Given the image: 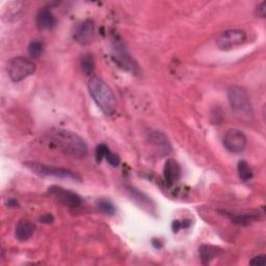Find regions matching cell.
<instances>
[{"instance_id":"cell-1","label":"cell","mask_w":266,"mask_h":266,"mask_svg":"<svg viewBox=\"0 0 266 266\" xmlns=\"http://www.w3.org/2000/svg\"><path fill=\"white\" fill-rule=\"evenodd\" d=\"M50 142L58 148L60 152L73 158H84L88 154V145L86 140L75 132L55 129L49 134Z\"/></svg>"},{"instance_id":"cell-2","label":"cell","mask_w":266,"mask_h":266,"mask_svg":"<svg viewBox=\"0 0 266 266\" xmlns=\"http://www.w3.org/2000/svg\"><path fill=\"white\" fill-rule=\"evenodd\" d=\"M88 88L95 103L106 116H112L117 111L116 96L103 80L93 76L89 80Z\"/></svg>"},{"instance_id":"cell-3","label":"cell","mask_w":266,"mask_h":266,"mask_svg":"<svg viewBox=\"0 0 266 266\" xmlns=\"http://www.w3.org/2000/svg\"><path fill=\"white\" fill-rule=\"evenodd\" d=\"M228 99L233 113L243 122L254 119V109L250 96L243 88L232 86L228 90Z\"/></svg>"},{"instance_id":"cell-4","label":"cell","mask_w":266,"mask_h":266,"mask_svg":"<svg viewBox=\"0 0 266 266\" xmlns=\"http://www.w3.org/2000/svg\"><path fill=\"white\" fill-rule=\"evenodd\" d=\"M24 166L30 170L32 173L36 174L40 177H52V178H59V179H70L74 181H81V178L76 173L61 168H55L52 166H47L44 163H40L36 161H26L24 162Z\"/></svg>"},{"instance_id":"cell-5","label":"cell","mask_w":266,"mask_h":266,"mask_svg":"<svg viewBox=\"0 0 266 266\" xmlns=\"http://www.w3.org/2000/svg\"><path fill=\"white\" fill-rule=\"evenodd\" d=\"M36 65L33 60L17 56L12 58L8 64V74L14 83H20L35 72Z\"/></svg>"},{"instance_id":"cell-6","label":"cell","mask_w":266,"mask_h":266,"mask_svg":"<svg viewBox=\"0 0 266 266\" xmlns=\"http://www.w3.org/2000/svg\"><path fill=\"white\" fill-rule=\"evenodd\" d=\"M248 144V138L245 134L236 128L229 129L223 137V147L230 153H241Z\"/></svg>"},{"instance_id":"cell-7","label":"cell","mask_w":266,"mask_h":266,"mask_svg":"<svg viewBox=\"0 0 266 266\" xmlns=\"http://www.w3.org/2000/svg\"><path fill=\"white\" fill-rule=\"evenodd\" d=\"M247 40V33L241 29H228L220 33L217 39V46L221 50H231Z\"/></svg>"},{"instance_id":"cell-8","label":"cell","mask_w":266,"mask_h":266,"mask_svg":"<svg viewBox=\"0 0 266 266\" xmlns=\"http://www.w3.org/2000/svg\"><path fill=\"white\" fill-rule=\"evenodd\" d=\"M48 194L56 199L59 203L63 204V205L72 208L80 206L81 202H83V200H81V198L77 194L57 185L50 186L48 188Z\"/></svg>"},{"instance_id":"cell-9","label":"cell","mask_w":266,"mask_h":266,"mask_svg":"<svg viewBox=\"0 0 266 266\" xmlns=\"http://www.w3.org/2000/svg\"><path fill=\"white\" fill-rule=\"evenodd\" d=\"M94 34H95V24L92 20L87 19L75 27L73 37L79 44L87 45L93 40Z\"/></svg>"},{"instance_id":"cell-10","label":"cell","mask_w":266,"mask_h":266,"mask_svg":"<svg viewBox=\"0 0 266 266\" xmlns=\"http://www.w3.org/2000/svg\"><path fill=\"white\" fill-rule=\"evenodd\" d=\"M147 138L161 156H167L172 152V145L165 133L151 129L147 133Z\"/></svg>"},{"instance_id":"cell-11","label":"cell","mask_w":266,"mask_h":266,"mask_svg":"<svg viewBox=\"0 0 266 266\" xmlns=\"http://www.w3.org/2000/svg\"><path fill=\"white\" fill-rule=\"evenodd\" d=\"M163 176L168 185H173L181 177V168L179 163L174 159H168L165 168H163Z\"/></svg>"},{"instance_id":"cell-12","label":"cell","mask_w":266,"mask_h":266,"mask_svg":"<svg viewBox=\"0 0 266 266\" xmlns=\"http://www.w3.org/2000/svg\"><path fill=\"white\" fill-rule=\"evenodd\" d=\"M128 195L130 196V198L132 199V201H134L137 205H139L140 207H142L144 209H147L148 211H152V209L155 208L154 206V203L152 202V200L145 195L144 193H141L140 191H138L137 188L133 187V186H127L126 187Z\"/></svg>"},{"instance_id":"cell-13","label":"cell","mask_w":266,"mask_h":266,"mask_svg":"<svg viewBox=\"0 0 266 266\" xmlns=\"http://www.w3.org/2000/svg\"><path fill=\"white\" fill-rule=\"evenodd\" d=\"M57 21L49 9H41L36 15V25L41 29H51L55 27Z\"/></svg>"},{"instance_id":"cell-14","label":"cell","mask_w":266,"mask_h":266,"mask_svg":"<svg viewBox=\"0 0 266 266\" xmlns=\"http://www.w3.org/2000/svg\"><path fill=\"white\" fill-rule=\"evenodd\" d=\"M34 232V224L28 219H21L18 223L15 230V236L20 241L28 240Z\"/></svg>"},{"instance_id":"cell-15","label":"cell","mask_w":266,"mask_h":266,"mask_svg":"<svg viewBox=\"0 0 266 266\" xmlns=\"http://www.w3.org/2000/svg\"><path fill=\"white\" fill-rule=\"evenodd\" d=\"M220 253H221V250L217 247H214V245L203 244L202 247L199 249L200 258L203 264H208L211 260L216 258Z\"/></svg>"},{"instance_id":"cell-16","label":"cell","mask_w":266,"mask_h":266,"mask_svg":"<svg viewBox=\"0 0 266 266\" xmlns=\"http://www.w3.org/2000/svg\"><path fill=\"white\" fill-rule=\"evenodd\" d=\"M237 171H238V175L240 177V179L244 182H247L249 180H251L254 176L252 169L250 168L249 163L244 160H240L238 162V166H237Z\"/></svg>"},{"instance_id":"cell-17","label":"cell","mask_w":266,"mask_h":266,"mask_svg":"<svg viewBox=\"0 0 266 266\" xmlns=\"http://www.w3.org/2000/svg\"><path fill=\"white\" fill-rule=\"evenodd\" d=\"M80 67L87 75H92L95 71V60L92 54H85L80 60Z\"/></svg>"},{"instance_id":"cell-18","label":"cell","mask_w":266,"mask_h":266,"mask_svg":"<svg viewBox=\"0 0 266 266\" xmlns=\"http://www.w3.org/2000/svg\"><path fill=\"white\" fill-rule=\"evenodd\" d=\"M97 208L104 214L107 215H115L116 214V207L113 204L105 199H101L97 201Z\"/></svg>"},{"instance_id":"cell-19","label":"cell","mask_w":266,"mask_h":266,"mask_svg":"<svg viewBox=\"0 0 266 266\" xmlns=\"http://www.w3.org/2000/svg\"><path fill=\"white\" fill-rule=\"evenodd\" d=\"M44 51V45L39 40H34L30 42L28 46V53L32 58H37L43 54Z\"/></svg>"},{"instance_id":"cell-20","label":"cell","mask_w":266,"mask_h":266,"mask_svg":"<svg viewBox=\"0 0 266 266\" xmlns=\"http://www.w3.org/2000/svg\"><path fill=\"white\" fill-rule=\"evenodd\" d=\"M228 215H230L229 217H231L232 220H234L237 224H240V226L241 224H243V226H245V224H249L257 218L256 215L254 214H231L229 213Z\"/></svg>"},{"instance_id":"cell-21","label":"cell","mask_w":266,"mask_h":266,"mask_svg":"<svg viewBox=\"0 0 266 266\" xmlns=\"http://www.w3.org/2000/svg\"><path fill=\"white\" fill-rule=\"evenodd\" d=\"M192 224L189 219H183V220H174L172 223V230L174 233H178L181 229H185L188 228Z\"/></svg>"},{"instance_id":"cell-22","label":"cell","mask_w":266,"mask_h":266,"mask_svg":"<svg viewBox=\"0 0 266 266\" xmlns=\"http://www.w3.org/2000/svg\"><path fill=\"white\" fill-rule=\"evenodd\" d=\"M108 151H109V148L105 144L98 145L96 148V160H97V162H101L102 160H103V158H105Z\"/></svg>"},{"instance_id":"cell-23","label":"cell","mask_w":266,"mask_h":266,"mask_svg":"<svg viewBox=\"0 0 266 266\" xmlns=\"http://www.w3.org/2000/svg\"><path fill=\"white\" fill-rule=\"evenodd\" d=\"M105 159L107 160V162L109 163V165L112 166V167H119L120 163H121V158H120V156H119L118 154H116V153H112L110 150H109L108 153L106 154Z\"/></svg>"},{"instance_id":"cell-24","label":"cell","mask_w":266,"mask_h":266,"mask_svg":"<svg viewBox=\"0 0 266 266\" xmlns=\"http://www.w3.org/2000/svg\"><path fill=\"white\" fill-rule=\"evenodd\" d=\"M256 16L260 18H265L266 16V2H262L256 9Z\"/></svg>"},{"instance_id":"cell-25","label":"cell","mask_w":266,"mask_h":266,"mask_svg":"<svg viewBox=\"0 0 266 266\" xmlns=\"http://www.w3.org/2000/svg\"><path fill=\"white\" fill-rule=\"evenodd\" d=\"M251 265H264L265 264V256L264 255H260L257 257H254L251 261H250Z\"/></svg>"},{"instance_id":"cell-26","label":"cell","mask_w":266,"mask_h":266,"mask_svg":"<svg viewBox=\"0 0 266 266\" xmlns=\"http://www.w3.org/2000/svg\"><path fill=\"white\" fill-rule=\"evenodd\" d=\"M41 222H43V223H52L54 221V216L52 214H45V215H42L40 217L39 219Z\"/></svg>"},{"instance_id":"cell-27","label":"cell","mask_w":266,"mask_h":266,"mask_svg":"<svg viewBox=\"0 0 266 266\" xmlns=\"http://www.w3.org/2000/svg\"><path fill=\"white\" fill-rule=\"evenodd\" d=\"M7 205L10 207V208H16L19 206V203L17 200L15 199H10L8 202H7Z\"/></svg>"},{"instance_id":"cell-28","label":"cell","mask_w":266,"mask_h":266,"mask_svg":"<svg viewBox=\"0 0 266 266\" xmlns=\"http://www.w3.org/2000/svg\"><path fill=\"white\" fill-rule=\"evenodd\" d=\"M152 245H153V247H154L155 249H157V250H159V249H161V248L163 247L162 242H161L160 240H158V239H155V238L152 240Z\"/></svg>"}]
</instances>
